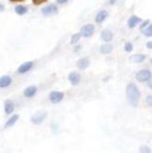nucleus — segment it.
<instances>
[{"instance_id": "f257e3e1", "label": "nucleus", "mask_w": 152, "mask_h": 153, "mask_svg": "<svg viewBox=\"0 0 152 153\" xmlns=\"http://www.w3.org/2000/svg\"><path fill=\"white\" fill-rule=\"evenodd\" d=\"M127 97L129 104L136 107L139 105V98H140V94L139 91V88L133 82H130L127 86Z\"/></svg>"}, {"instance_id": "f03ea898", "label": "nucleus", "mask_w": 152, "mask_h": 153, "mask_svg": "<svg viewBox=\"0 0 152 153\" xmlns=\"http://www.w3.org/2000/svg\"><path fill=\"white\" fill-rule=\"evenodd\" d=\"M136 78L137 81L141 82H148L151 79V72L148 70H141L139 73H136Z\"/></svg>"}, {"instance_id": "7ed1b4c3", "label": "nucleus", "mask_w": 152, "mask_h": 153, "mask_svg": "<svg viewBox=\"0 0 152 153\" xmlns=\"http://www.w3.org/2000/svg\"><path fill=\"white\" fill-rule=\"evenodd\" d=\"M94 31V27L93 25L92 24H87L85 26H84L82 27V30H81V35L82 37H85V38H89L93 35Z\"/></svg>"}, {"instance_id": "20e7f679", "label": "nucleus", "mask_w": 152, "mask_h": 153, "mask_svg": "<svg viewBox=\"0 0 152 153\" xmlns=\"http://www.w3.org/2000/svg\"><path fill=\"white\" fill-rule=\"evenodd\" d=\"M57 10H58V7H56V5L51 4L42 8V14L44 16H50L55 13H57Z\"/></svg>"}, {"instance_id": "39448f33", "label": "nucleus", "mask_w": 152, "mask_h": 153, "mask_svg": "<svg viewBox=\"0 0 152 153\" xmlns=\"http://www.w3.org/2000/svg\"><path fill=\"white\" fill-rule=\"evenodd\" d=\"M62 98H63V94L61 92L54 91V92L50 93V100L52 103H59L62 100Z\"/></svg>"}, {"instance_id": "423d86ee", "label": "nucleus", "mask_w": 152, "mask_h": 153, "mask_svg": "<svg viewBox=\"0 0 152 153\" xmlns=\"http://www.w3.org/2000/svg\"><path fill=\"white\" fill-rule=\"evenodd\" d=\"M45 117H46V113H44V112H38L36 115H34L31 117V121H32V123L39 125V124L43 122Z\"/></svg>"}, {"instance_id": "0eeeda50", "label": "nucleus", "mask_w": 152, "mask_h": 153, "mask_svg": "<svg viewBox=\"0 0 152 153\" xmlns=\"http://www.w3.org/2000/svg\"><path fill=\"white\" fill-rule=\"evenodd\" d=\"M33 66V62H25L23 63L19 68V74H25L27 72H29L30 69L32 68Z\"/></svg>"}, {"instance_id": "6e6552de", "label": "nucleus", "mask_w": 152, "mask_h": 153, "mask_svg": "<svg viewBox=\"0 0 152 153\" xmlns=\"http://www.w3.org/2000/svg\"><path fill=\"white\" fill-rule=\"evenodd\" d=\"M146 59V56L143 54H134L129 58V61L131 62H136V63H140Z\"/></svg>"}, {"instance_id": "1a4fd4ad", "label": "nucleus", "mask_w": 152, "mask_h": 153, "mask_svg": "<svg viewBox=\"0 0 152 153\" xmlns=\"http://www.w3.org/2000/svg\"><path fill=\"white\" fill-rule=\"evenodd\" d=\"M69 81L72 82V85H76L80 82V75L77 73H71L69 74Z\"/></svg>"}, {"instance_id": "9d476101", "label": "nucleus", "mask_w": 152, "mask_h": 153, "mask_svg": "<svg viewBox=\"0 0 152 153\" xmlns=\"http://www.w3.org/2000/svg\"><path fill=\"white\" fill-rule=\"evenodd\" d=\"M11 83V78L9 76H2L0 78V87L1 88H5L10 85Z\"/></svg>"}, {"instance_id": "9b49d317", "label": "nucleus", "mask_w": 152, "mask_h": 153, "mask_svg": "<svg viewBox=\"0 0 152 153\" xmlns=\"http://www.w3.org/2000/svg\"><path fill=\"white\" fill-rule=\"evenodd\" d=\"M139 22H140V19H139V17H136V16H132V17L128 19V27H130V29H133V27H135Z\"/></svg>"}, {"instance_id": "f8f14e48", "label": "nucleus", "mask_w": 152, "mask_h": 153, "mask_svg": "<svg viewBox=\"0 0 152 153\" xmlns=\"http://www.w3.org/2000/svg\"><path fill=\"white\" fill-rule=\"evenodd\" d=\"M107 16H108V14L105 10H101L100 12H98L97 15H96L95 20L97 23H101L107 18Z\"/></svg>"}, {"instance_id": "ddd939ff", "label": "nucleus", "mask_w": 152, "mask_h": 153, "mask_svg": "<svg viewBox=\"0 0 152 153\" xmlns=\"http://www.w3.org/2000/svg\"><path fill=\"white\" fill-rule=\"evenodd\" d=\"M36 92H37V88L35 86H30L24 91V95L26 97L30 98V97H32L36 94Z\"/></svg>"}, {"instance_id": "4468645a", "label": "nucleus", "mask_w": 152, "mask_h": 153, "mask_svg": "<svg viewBox=\"0 0 152 153\" xmlns=\"http://www.w3.org/2000/svg\"><path fill=\"white\" fill-rule=\"evenodd\" d=\"M101 37H102V39L105 40V41H111L112 39H113V34L110 30H105L102 31Z\"/></svg>"}, {"instance_id": "2eb2a0df", "label": "nucleus", "mask_w": 152, "mask_h": 153, "mask_svg": "<svg viewBox=\"0 0 152 153\" xmlns=\"http://www.w3.org/2000/svg\"><path fill=\"white\" fill-rule=\"evenodd\" d=\"M77 66H78L79 69H81V70H85V69H86L89 66V61L87 59H85V58L81 59V60L78 61Z\"/></svg>"}, {"instance_id": "dca6fc26", "label": "nucleus", "mask_w": 152, "mask_h": 153, "mask_svg": "<svg viewBox=\"0 0 152 153\" xmlns=\"http://www.w3.org/2000/svg\"><path fill=\"white\" fill-rule=\"evenodd\" d=\"M5 111L7 115H10L14 111V104L11 101H7L5 103Z\"/></svg>"}, {"instance_id": "f3484780", "label": "nucleus", "mask_w": 152, "mask_h": 153, "mask_svg": "<svg viewBox=\"0 0 152 153\" xmlns=\"http://www.w3.org/2000/svg\"><path fill=\"white\" fill-rule=\"evenodd\" d=\"M100 51L104 54H108V53H110L113 51V47H112V45H110V44H105V45H103L101 47Z\"/></svg>"}, {"instance_id": "a211bd4d", "label": "nucleus", "mask_w": 152, "mask_h": 153, "mask_svg": "<svg viewBox=\"0 0 152 153\" xmlns=\"http://www.w3.org/2000/svg\"><path fill=\"white\" fill-rule=\"evenodd\" d=\"M15 11H16L17 14H19V15H24V14L27 13V8L26 7L22 6V5H19V6H17L15 7Z\"/></svg>"}, {"instance_id": "6ab92c4d", "label": "nucleus", "mask_w": 152, "mask_h": 153, "mask_svg": "<svg viewBox=\"0 0 152 153\" xmlns=\"http://www.w3.org/2000/svg\"><path fill=\"white\" fill-rule=\"evenodd\" d=\"M18 119H19V116H13L11 118H9V120L7 122V124H6V127L7 128H8V127H11V126H13L14 124H15L17 121H18Z\"/></svg>"}, {"instance_id": "aec40b11", "label": "nucleus", "mask_w": 152, "mask_h": 153, "mask_svg": "<svg viewBox=\"0 0 152 153\" xmlns=\"http://www.w3.org/2000/svg\"><path fill=\"white\" fill-rule=\"evenodd\" d=\"M144 34L147 37H152V24L149 25L147 29L144 30Z\"/></svg>"}, {"instance_id": "412c9836", "label": "nucleus", "mask_w": 152, "mask_h": 153, "mask_svg": "<svg viewBox=\"0 0 152 153\" xmlns=\"http://www.w3.org/2000/svg\"><path fill=\"white\" fill-rule=\"evenodd\" d=\"M80 36H81V34H74V35L72 37L71 43H72V44H75V43H77L78 41H79V39H80Z\"/></svg>"}, {"instance_id": "4be33fe9", "label": "nucleus", "mask_w": 152, "mask_h": 153, "mask_svg": "<svg viewBox=\"0 0 152 153\" xmlns=\"http://www.w3.org/2000/svg\"><path fill=\"white\" fill-rule=\"evenodd\" d=\"M125 50H126V51H128V52H130V51L133 50V45H132V43H130V42H128V43L126 44V46H125Z\"/></svg>"}, {"instance_id": "5701e85b", "label": "nucleus", "mask_w": 152, "mask_h": 153, "mask_svg": "<svg viewBox=\"0 0 152 153\" xmlns=\"http://www.w3.org/2000/svg\"><path fill=\"white\" fill-rule=\"evenodd\" d=\"M140 152H147V153H149V152H150V149H149L148 147L144 146V147H141V148H140Z\"/></svg>"}, {"instance_id": "b1692460", "label": "nucleus", "mask_w": 152, "mask_h": 153, "mask_svg": "<svg viewBox=\"0 0 152 153\" xmlns=\"http://www.w3.org/2000/svg\"><path fill=\"white\" fill-rule=\"evenodd\" d=\"M147 104H148L149 106L152 107V95H148V96L147 97Z\"/></svg>"}, {"instance_id": "393cba45", "label": "nucleus", "mask_w": 152, "mask_h": 153, "mask_svg": "<svg viewBox=\"0 0 152 153\" xmlns=\"http://www.w3.org/2000/svg\"><path fill=\"white\" fill-rule=\"evenodd\" d=\"M44 1H46V0H33V2H34L35 4H37V5L40 4L41 2H44Z\"/></svg>"}, {"instance_id": "a878e982", "label": "nucleus", "mask_w": 152, "mask_h": 153, "mask_svg": "<svg viewBox=\"0 0 152 153\" xmlns=\"http://www.w3.org/2000/svg\"><path fill=\"white\" fill-rule=\"evenodd\" d=\"M147 47H148V49H152V41H149V42L147 44Z\"/></svg>"}, {"instance_id": "bb28decb", "label": "nucleus", "mask_w": 152, "mask_h": 153, "mask_svg": "<svg viewBox=\"0 0 152 153\" xmlns=\"http://www.w3.org/2000/svg\"><path fill=\"white\" fill-rule=\"evenodd\" d=\"M58 1V3H60V4H63V3H66L68 0H57Z\"/></svg>"}, {"instance_id": "cd10ccee", "label": "nucleus", "mask_w": 152, "mask_h": 153, "mask_svg": "<svg viewBox=\"0 0 152 153\" xmlns=\"http://www.w3.org/2000/svg\"><path fill=\"white\" fill-rule=\"evenodd\" d=\"M11 2H22L24 0H10Z\"/></svg>"}, {"instance_id": "c85d7f7f", "label": "nucleus", "mask_w": 152, "mask_h": 153, "mask_svg": "<svg viewBox=\"0 0 152 153\" xmlns=\"http://www.w3.org/2000/svg\"><path fill=\"white\" fill-rule=\"evenodd\" d=\"M4 8H5V7H4V6H3L2 4H0V11H3V10H4Z\"/></svg>"}, {"instance_id": "c756f323", "label": "nucleus", "mask_w": 152, "mask_h": 153, "mask_svg": "<svg viewBox=\"0 0 152 153\" xmlns=\"http://www.w3.org/2000/svg\"><path fill=\"white\" fill-rule=\"evenodd\" d=\"M148 86H149V87H150V88L152 89V81H150V82H149L148 83Z\"/></svg>"}, {"instance_id": "7c9ffc66", "label": "nucleus", "mask_w": 152, "mask_h": 153, "mask_svg": "<svg viewBox=\"0 0 152 153\" xmlns=\"http://www.w3.org/2000/svg\"><path fill=\"white\" fill-rule=\"evenodd\" d=\"M116 2V0H110V4H112V5L115 4Z\"/></svg>"}, {"instance_id": "2f4dec72", "label": "nucleus", "mask_w": 152, "mask_h": 153, "mask_svg": "<svg viewBox=\"0 0 152 153\" xmlns=\"http://www.w3.org/2000/svg\"><path fill=\"white\" fill-rule=\"evenodd\" d=\"M150 62H151V64H152V59L150 60Z\"/></svg>"}]
</instances>
